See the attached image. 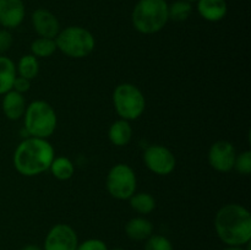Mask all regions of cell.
Wrapping results in <instances>:
<instances>
[{
	"label": "cell",
	"mask_w": 251,
	"mask_h": 250,
	"mask_svg": "<svg viewBox=\"0 0 251 250\" xmlns=\"http://www.w3.org/2000/svg\"><path fill=\"white\" fill-rule=\"evenodd\" d=\"M218 238L229 247H243L251 239V215L239 203H227L215 217Z\"/></svg>",
	"instance_id": "6da1fadb"
},
{
	"label": "cell",
	"mask_w": 251,
	"mask_h": 250,
	"mask_svg": "<svg viewBox=\"0 0 251 250\" xmlns=\"http://www.w3.org/2000/svg\"><path fill=\"white\" fill-rule=\"evenodd\" d=\"M55 153L47 139L27 137L14 152V167L25 176H34L48 171Z\"/></svg>",
	"instance_id": "7a4b0ae2"
},
{
	"label": "cell",
	"mask_w": 251,
	"mask_h": 250,
	"mask_svg": "<svg viewBox=\"0 0 251 250\" xmlns=\"http://www.w3.org/2000/svg\"><path fill=\"white\" fill-rule=\"evenodd\" d=\"M132 26L142 34H153L162 31L168 17V2L166 0H139L132 9Z\"/></svg>",
	"instance_id": "3957f363"
},
{
	"label": "cell",
	"mask_w": 251,
	"mask_h": 250,
	"mask_svg": "<svg viewBox=\"0 0 251 250\" xmlns=\"http://www.w3.org/2000/svg\"><path fill=\"white\" fill-rule=\"evenodd\" d=\"M25 127L29 136L48 139L54 134L58 118L54 108L46 100H33L26 108Z\"/></svg>",
	"instance_id": "277c9868"
},
{
	"label": "cell",
	"mask_w": 251,
	"mask_h": 250,
	"mask_svg": "<svg viewBox=\"0 0 251 250\" xmlns=\"http://www.w3.org/2000/svg\"><path fill=\"white\" fill-rule=\"evenodd\" d=\"M56 48L69 58L82 59L88 56L96 47V39L87 28L69 26L60 29L55 37Z\"/></svg>",
	"instance_id": "5b68a950"
},
{
	"label": "cell",
	"mask_w": 251,
	"mask_h": 250,
	"mask_svg": "<svg viewBox=\"0 0 251 250\" xmlns=\"http://www.w3.org/2000/svg\"><path fill=\"white\" fill-rule=\"evenodd\" d=\"M113 103L120 119L136 120L144 114L146 100L144 93L132 83H120L113 92Z\"/></svg>",
	"instance_id": "8992f818"
},
{
	"label": "cell",
	"mask_w": 251,
	"mask_h": 250,
	"mask_svg": "<svg viewBox=\"0 0 251 250\" xmlns=\"http://www.w3.org/2000/svg\"><path fill=\"white\" fill-rule=\"evenodd\" d=\"M136 174L134 169L125 163H118L107 174L108 193L117 200H129L136 191Z\"/></svg>",
	"instance_id": "52a82bcc"
},
{
	"label": "cell",
	"mask_w": 251,
	"mask_h": 250,
	"mask_svg": "<svg viewBox=\"0 0 251 250\" xmlns=\"http://www.w3.org/2000/svg\"><path fill=\"white\" fill-rule=\"evenodd\" d=\"M144 162L147 168L157 175H168L176 168V156L162 145H152L144 153Z\"/></svg>",
	"instance_id": "ba28073f"
},
{
	"label": "cell",
	"mask_w": 251,
	"mask_h": 250,
	"mask_svg": "<svg viewBox=\"0 0 251 250\" xmlns=\"http://www.w3.org/2000/svg\"><path fill=\"white\" fill-rule=\"evenodd\" d=\"M77 245L78 239L75 229L65 223H58L47 234L43 250H76Z\"/></svg>",
	"instance_id": "9c48e42d"
},
{
	"label": "cell",
	"mask_w": 251,
	"mask_h": 250,
	"mask_svg": "<svg viewBox=\"0 0 251 250\" xmlns=\"http://www.w3.org/2000/svg\"><path fill=\"white\" fill-rule=\"evenodd\" d=\"M235 157H237V151H235L234 145L227 140L216 141L210 147L207 154L208 164L215 171L221 172V173H227L234 168Z\"/></svg>",
	"instance_id": "30bf717a"
},
{
	"label": "cell",
	"mask_w": 251,
	"mask_h": 250,
	"mask_svg": "<svg viewBox=\"0 0 251 250\" xmlns=\"http://www.w3.org/2000/svg\"><path fill=\"white\" fill-rule=\"evenodd\" d=\"M31 21L33 29L39 37L55 39L60 32V22L58 17L47 9L34 10Z\"/></svg>",
	"instance_id": "8fae6325"
},
{
	"label": "cell",
	"mask_w": 251,
	"mask_h": 250,
	"mask_svg": "<svg viewBox=\"0 0 251 250\" xmlns=\"http://www.w3.org/2000/svg\"><path fill=\"white\" fill-rule=\"evenodd\" d=\"M26 7L22 0H0V25L14 29L24 22Z\"/></svg>",
	"instance_id": "7c38bea8"
},
{
	"label": "cell",
	"mask_w": 251,
	"mask_h": 250,
	"mask_svg": "<svg viewBox=\"0 0 251 250\" xmlns=\"http://www.w3.org/2000/svg\"><path fill=\"white\" fill-rule=\"evenodd\" d=\"M1 108L5 117L10 120H17L24 117L26 112L27 103L22 93L16 92L14 90H10L5 95H2Z\"/></svg>",
	"instance_id": "4fadbf2b"
},
{
	"label": "cell",
	"mask_w": 251,
	"mask_h": 250,
	"mask_svg": "<svg viewBox=\"0 0 251 250\" xmlns=\"http://www.w3.org/2000/svg\"><path fill=\"white\" fill-rule=\"evenodd\" d=\"M196 10L203 20L208 22H218L226 17L228 5L226 0H198Z\"/></svg>",
	"instance_id": "5bb4252c"
},
{
	"label": "cell",
	"mask_w": 251,
	"mask_h": 250,
	"mask_svg": "<svg viewBox=\"0 0 251 250\" xmlns=\"http://www.w3.org/2000/svg\"><path fill=\"white\" fill-rule=\"evenodd\" d=\"M125 233L131 240L142 242L153 234V225L145 217H134L125 225Z\"/></svg>",
	"instance_id": "9a60e30c"
},
{
	"label": "cell",
	"mask_w": 251,
	"mask_h": 250,
	"mask_svg": "<svg viewBox=\"0 0 251 250\" xmlns=\"http://www.w3.org/2000/svg\"><path fill=\"white\" fill-rule=\"evenodd\" d=\"M108 137H109V141L114 146H126L131 141L132 137L131 125H130V123L127 120H117V122H114L110 125L109 130H108Z\"/></svg>",
	"instance_id": "2e32d148"
},
{
	"label": "cell",
	"mask_w": 251,
	"mask_h": 250,
	"mask_svg": "<svg viewBox=\"0 0 251 250\" xmlns=\"http://www.w3.org/2000/svg\"><path fill=\"white\" fill-rule=\"evenodd\" d=\"M16 77V65L10 58L0 55V95L12 90V83Z\"/></svg>",
	"instance_id": "e0dca14e"
},
{
	"label": "cell",
	"mask_w": 251,
	"mask_h": 250,
	"mask_svg": "<svg viewBox=\"0 0 251 250\" xmlns=\"http://www.w3.org/2000/svg\"><path fill=\"white\" fill-rule=\"evenodd\" d=\"M49 171L58 180H68V179L73 178L74 173H75V166L66 157H54L53 162L49 167Z\"/></svg>",
	"instance_id": "ac0fdd59"
},
{
	"label": "cell",
	"mask_w": 251,
	"mask_h": 250,
	"mask_svg": "<svg viewBox=\"0 0 251 250\" xmlns=\"http://www.w3.org/2000/svg\"><path fill=\"white\" fill-rule=\"evenodd\" d=\"M16 73L21 77L27 78V80H33L38 76L39 73V63L38 59L32 54H27L20 58L19 63L16 66Z\"/></svg>",
	"instance_id": "d6986e66"
},
{
	"label": "cell",
	"mask_w": 251,
	"mask_h": 250,
	"mask_svg": "<svg viewBox=\"0 0 251 250\" xmlns=\"http://www.w3.org/2000/svg\"><path fill=\"white\" fill-rule=\"evenodd\" d=\"M129 201L131 208L141 215H149L156 208V200L149 193H135Z\"/></svg>",
	"instance_id": "ffe728a7"
},
{
	"label": "cell",
	"mask_w": 251,
	"mask_h": 250,
	"mask_svg": "<svg viewBox=\"0 0 251 250\" xmlns=\"http://www.w3.org/2000/svg\"><path fill=\"white\" fill-rule=\"evenodd\" d=\"M55 39L53 38H44V37H38L31 43L32 55L36 58H48L51 56L56 50Z\"/></svg>",
	"instance_id": "44dd1931"
},
{
	"label": "cell",
	"mask_w": 251,
	"mask_h": 250,
	"mask_svg": "<svg viewBox=\"0 0 251 250\" xmlns=\"http://www.w3.org/2000/svg\"><path fill=\"white\" fill-rule=\"evenodd\" d=\"M193 12V5L186 0H176L168 4V17L176 22H183L189 19Z\"/></svg>",
	"instance_id": "7402d4cb"
},
{
	"label": "cell",
	"mask_w": 251,
	"mask_h": 250,
	"mask_svg": "<svg viewBox=\"0 0 251 250\" xmlns=\"http://www.w3.org/2000/svg\"><path fill=\"white\" fill-rule=\"evenodd\" d=\"M145 250H174L171 240L164 235L152 234L149 239H146Z\"/></svg>",
	"instance_id": "603a6c76"
},
{
	"label": "cell",
	"mask_w": 251,
	"mask_h": 250,
	"mask_svg": "<svg viewBox=\"0 0 251 250\" xmlns=\"http://www.w3.org/2000/svg\"><path fill=\"white\" fill-rule=\"evenodd\" d=\"M234 169L239 174L249 175L251 173V151H244L235 157Z\"/></svg>",
	"instance_id": "cb8c5ba5"
},
{
	"label": "cell",
	"mask_w": 251,
	"mask_h": 250,
	"mask_svg": "<svg viewBox=\"0 0 251 250\" xmlns=\"http://www.w3.org/2000/svg\"><path fill=\"white\" fill-rule=\"evenodd\" d=\"M76 250H108V248L103 240L92 238V239H87L78 244Z\"/></svg>",
	"instance_id": "d4e9b609"
},
{
	"label": "cell",
	"mask_w": 251,
	"mask_h": 250,
	"mask_svg": "<svg viewBox=\"0 0 251 250\" xmlns=\"http://www.w3.org/2000/svg\"><path fill=\"white\" fill-rule=\"evenodd\" d=\"M14 43V38L9 29L1 28L0 29V55H4Z\"/></svg>",
	"instance_id": "484cf974"
},
{
	"label": "cell",
	"mask_w": 251,
	"mask_h": 250,
	"mask_svg": "<svg viewBox=\"0 0 251 250\" xmlns=\"http://www.w3.org/2000/svg\"><path fill=\"white\" fill-rule=\"evenodd\" d=\"M29 87H31V81L16 75V77H15L14 80V83H12V90L24 95L25 92H27V91L29 90Z\"/></svg>",
	"instance_id": "4316f807"
},
{
	"label": "cell",
	"mask_w": 251,
	"mask_h": 250,
	"mask_svg": "<svg viewBox=\"0 0 251 250\" xmlns=\"http://www.w3.org/2000/svg\"><path fill=\"white\" fill-rule=\"evenodd\" d=\"M21 250H43V249H42V248H39L38 245L28 244V245H25Z\"/></svg>",
	"instance_id": "83f0119b"
},
{
	"label": "cell",
	"mask_w": 251,
	"mask_h": 250,
	"mask_svg": "<svg viewBox=\"0 0 251 250\" xmlns=\"http://www.w3.org/2000/svg\"><path fill=\"white\" fill-rule=\"evenodd\" d=\"M225 250H244L242 247H228Z\"/></svg>",
	"instance_id": "f1b7e54d"
},
{
	"label": "cell",
	"mask_w": 251,
	"mask_h": 250,
	"mask_svg": "<svg viewBox=\"0 0 251 250\" xmlns=\"http://www.w3.org/2000/svg\"><path fill=\"white\" fill-rule=\"evenodd\" d=\"M112 250H124V249H123V248H114V249Z\"/></svg>",
	"instance_id": "f546056e"
},
{
	"label": "cell",
	"mask_w": 251,
	"mask_h": 250,
	"mask_svg": "<svg viewBox=\"0 0 251 250\" xmlns=\"http://www.w3.org/2000/svg\"><path fill=\"white\" fill-rule=\"evenodd\" d=\"M186 1H189V2H193V1H198V0H186Z\"/></svg>",
	"instance_id": "4dcf8cb0"
}]
</instances>
